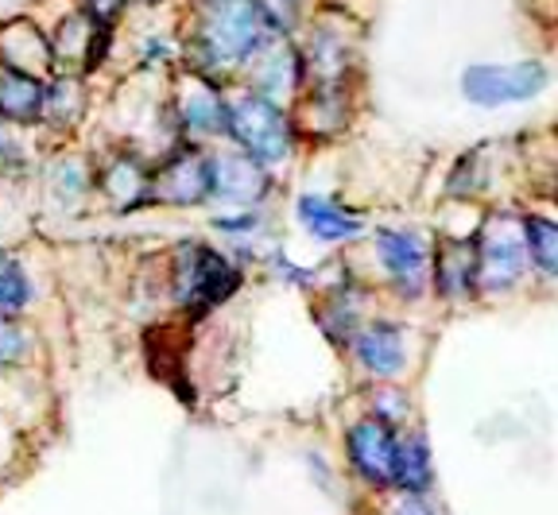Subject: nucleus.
Segmentation results:
<instances>
[{"label":"nucleus","instance_id":"obj_1","mask_svg":"<svg viewBox=\"0 0 558 515\" xmlns=\"http://www.w3.org/2000/svg\"><path fill=\"white\" fill-rule=\"evenodd\" d=\"M276 27L268 0H202L198 51L206 66H241L256 59Z\"/></svg>","mask_w":558,"mask_h":515},{"label":"nucleus","instance_id":"obj_2","mask_svg":"<svg viewBox=\"0 0 558 515\" xmlns=\"http://www.w3.org/2000/svg\"><path fill=\"white\" fill-rule=\"evenodd\" d=\"M229 136L256 163H283L295 148V128L288 113L264 94H244L229 101Z\"/></svg>","mask_w":558,"mask_h":515},{"label":"nucleus","instance_id":"obj_3","mask_svg":"<svg viewBox=\"0 0 558 515\" xmlns=\"http://www.w3.org/2000/svg\"><path fill=\"white\" fill-rule=\"evenodd\" d=\"M477 253H481V295L488 298L508 295L527 275V268H532L523 225L508 229L505 213H488L485 225L477 229Z\"/></svg>","mask_w":558,"mask_h":515},{"label":"nucleus","instance_id":"obj_4","mask_svg":"<svg viewBox=\"0 0 558 515\" xmlns=\"http://www.w3.org/2000/svg\"><path fill=\"white\" fill-rule=\"evenodd\" d=\"M400 438L403 430L384 422L380 415L361 419L345 430V462L365 480L368 489L388 492L396 489V473H400Z\"/></svg>","mask_w":558,"mask_h":515},{"label":"nucleus","instance_id":"obj_5","mask_svg":"<svg viewBox=\"0 0 558 515\" xmlns=\"http://www.w3.org/2000/svg\"><path fill=\"white\" fill-rule=\"evenodd\" d=\"M550 71L543 62H512V66H470L462 74V97L477 109H500V106H520V101H532L547 89Z\"/></svg>","mask_w":558,"mask_h":515},{"label":"nucleus","instance_id":"obj_6","mask_svg":"<svg viewBox=\"0 0 558 515\" xmlns=\"http://www.w3.org/2000/svg\"><path fill=\"white\" fill-rule=\"evenodd\" d=\"M241 287V268L206 245H186L174 268V295L191 310H209Z\"/></svg>","mask_w":558,"mask_h":515},{"label":"nucleus","instance_id":"obj_7","mask_svg":"<svg viewBox=\"0 0 558 515\" xmlns=\"http://www.w3.org/2000/svg\"><path fill=\"white\" fill-rule=\"evenodd\" d=\"M376 260H380L384 275L400 291L403 298H418L430 287V268H435V253H430L427 236L415 229H380L373 236Z\"/></svg>","mask_w":558,"mask_h":515},{"label":"nucleus","instance_id":"obj_8","mask_svg":"<svg viewBox=\"0 0 558 515\" xmlns=\"http://www.w3.org/2000/svg\"><path fill=\"white\" fill-rule=\"evenodd\" d=\"M214 198V156L202 148H179L163 167L151 171V201L163 206H198Z\"/></svg>","mask_w":558,"mask_h":515},{"label":"nucleus","instance_id":"obj_9","mask_svg":"<svg viewBox=\"0 0 558 515\" xmlns=\"http://www.w3.org/2000/svg\"><path fill=\"white\" fill-rule=\"evenodd\" d=\"M430 287L446 303H465L481 295V253L477 233L473 236H442L435 248V268H430Z\"/></svg>","mask_w":558,"mask_h":515},{"label":"nucleus","instance_id":"obj_10","mask_svg":"<svg viewBox=\"0 0 558 515\" xmlns=\"http://www.w3.org/2000/svg\"><path fill=\"white\" fill-rule=\"evenodd\" d=\"M353 357L376 380H396L408 368V330L400 322H368L353 338Z\"/></svg>","mask_w":558,"mask_h":515},{"label":"nucleus","instance_id":"obj_11","mask_svg":"<svg viewBox=\"0 0 558 515\" xmlns=\"http://www.w3.org/2000/svg\"><path fill=\"white\" fill-rule=\"evenodd\" d=\"M271 179L264 175V163L253 156L233 151V156H214V198L229 201L236 210H256L268 194Z\"/></svg>","mask_w":558,"mask_h":515},{"label":"nucleus","instance_id":"obj_12","mask_svg":"<svg viewBox=\"0 0 558 515\" xmlns=\"http://www.w3.org/2000/svg\"><path fill=\"white\" fill-rule=\"evenodd\" d=\"M295 213H299V221H303L306 233H311L314 241H323V245L353 241V236H361V229H365V218H361V213L345 210L341 201L323 198V194H303Z\"/></svg>","mask_w":558,"mask_h":515},{"label":"nucleus","instance_id":"obj_13","mask_svg":"<svg viewBox=\"0 0 558 515\" xmlns=\"http://www.w3.org/2000/svg\"><path fill=\"white\" fill-rule=\"evenodd\" d=\"M179 124L191 136H229V101L206 78H194L179 97Z\"/></svg>","mask_w":558,"mask_h":515},{"label":"nucleus","instance_id":"obj_14","mask_svg":"<svg viewBox=\"0 0 558 515\" xmlns=\"http://www.w3.org/2000/svg\"><path fill=\"white\" fill-rule=\"evenodd\" d=\"M306 74V59L295 51V47H268L264 44V51L256 54V66H253V82H256V94L271 97L276 101L279 94H288V89H295L299 82H303Z\"/></svg>","mask_w":558,"mask_h":515},{"label":"nucleus","instance_id":"obj_15","mask_svg":"<svg viewBox=\"0 0 558 515\" xmlns=\"http://www.w3.org/2000/svg\"><path fill=\"white\" fill-rule=\"evenodd\" d=\"M435 485V462H430V445L418 430H408L400 438V473H396V489L408 496H427Z\"/></svg>","mask_w":558,"mask_h":515},{"label":"nucleus","instance_id":"obj_16","mask_svg":"<svg viewBox=\"0 0 558 515\" xmlns=\"http://www.w3.org/2000/svg\"><path fill=\"white\" fill-rule=\"evenodd\" d=\"M101 186L121 210H136V206L151 201V171L144 163H136L132 156L117 159V163L101 175Z\"/></svg>","mask_w":558,"mask_h":515},{"label":"nucleus","instance_id":"obj_17","mask_svg":"<svg viewBox=\"0 0 558 515\" xmlns=\"http://www.w3.org/2000/svg\"><path fill=\"white\" fill-rule=\"evenodd\" d=\"M47 109V89L35 74L9 71L0 78V117L9 121H35Z\"/></svg>","mask_w":558,"mask_h":515},{"label":"nucleus","instance_id":"obj_18","mask_svg":"<svg viewBox=\"0 0 558 515\" xmlns=\"http://www.w3.org/2000/svg\"><path fill=\"white\" fill-rule=\"evenodd\" d=\"M523 236H527V253H532V268L543 280L558 283V221L550 218H523Z\"/></svg>","mask_w":558,"mask_h":515},{"label":"nucleus","instance_id":"obj_19","mask_svg":"<svg viewBox=\"0 0 558 515\" xmlns=\"http://www.w3.org/2000/svg\"><path fill=\"white\" fill-rule=\"evenodd\" d=\"M27 303H32V280H27L24 268L12 256L0 253V318L16 315Z\"/></svg>","mask_w":558,"mask_h":515},{"label":"nucleus","instance_id":"obj_20","mask_svg":"<svg viewBox=\"0 0 558 515\" xmlns=\"http://www.w3.org/2000/svg\"><path fill=\"white\" fill-rule=\"evenodd\" d=\"M27 353V338H24V330H16L12 322H4L0 318V368L4 365H16L20 357Z\"/></svg>","mask_w":558,"mask_h":515},{"label":"nucleus","instance_id":"obj_21","mask_svg":"<svg viewBox=\"0 0 558 515\" xmlns=\"http://www.w3.org/2000/svg\"><path fill=\"white\" fill-rule=\"evenodd\" d=\"M384 395H376V403H380V419L392 422V427H400L403 415H408V400H403L396 388H380Z\"/></svg>","mask_w":558,"mask_h":515},{"label":"nucleus","instance_id":"obj_22","mask_svg":"<svg viewBox=\"0 0 558 515\" xmlns=\"http://www.w3.org/2000/svg\"><path fill=\"white\" fill-rule=\"evenodd\" d=\"M82 4H86V16H94L97 24H113L124 9V0H82Z\"/></svg>","mask_w":558,"mask_h":515},{"label":"nucleus","instance_id":"obj_23","mask_svg":"<svg viewBox=\"0 0 558 515\" xmlns=\"http://www.w3.org/2000/svg\"><path fill=\"white\" fill-rule=\"evenodd\" d=\"M392 515H435L427 504V496H408V492H400V500H396Z\"/></svg>","mask_w":558,"mask_h":515},{"label":"nucleus","instance_id":"obj_24","mask_svg":"<svg viewBox=\"0 0 558 515\" xmlns=\"http://www.w3.org/2000/svg\"><path fill=\"white\" fill-rule=\"evenodd\" d=\"M256 221H260V213L244 210V213H236V218H218V229H226V233H248Z\"/></svg>","mask_w":558,"mask_h":515}]
</instances>
